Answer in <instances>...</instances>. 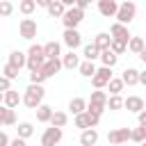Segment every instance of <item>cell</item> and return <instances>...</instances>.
I'll use <instances>...</instances> for the list:
<instances>
[{"instance_id": "1", "label": "cell", "mask_w": 146, "mask_h": 146, "mask_svg": "<svg viewBox=\"0 0 146 146\" xmlns=\"http://www.w3.org/2000/svg\"><path fill=\"white\" fill-rule=\"evenodd\" d=\"M43 96H46L43 84H27V89H25L23 96H21V103H23L25 107H30V110H36V107L43 103Z\"/></svg>"}, {"instance_id": "2", "label": "cell", "mask_w": 146, "mask_h": 146, "mask_svg": "<svg viewBox=\"0 0 146 146\" xmlns=\"http://www.w3.org/2000/svg\"><path fill=\"white\" fill-rule=\"evenodd\" d=\"M25 66L30 68V73L32 71H39L41 68V64L46 62V57H43V46H39V43H32L30 48H27V52H25Z\"/></svg>"}, {"instance_id": "3", "label": "cell", "mask_w": 146, "mask_h": 146, "mask_svg": "<svg viewBox=\"0 0 146 146\" xmlns=\"http://www.w3.org/2000/svg\"><path fill=\"white\" fill-rule=\"evenodd\" d=\"M135 14H137V5L128 0V2H121V5H119V9H116V16H114V18H116V23H119V25H125V27H128V25L135 21Z\"/></svg>"}, {"instance_id": "4", "label": "cell", "mask_w": 146, "mask_h": 146, "mask_svg": "<svg viewBox=\"0 0 146 146\" xmlns=\"http://www.w3.org/2000/svg\"><path fill=\"white\" fill-rule=\"evenodd\" d=\"M82 18H84V11L71 7V9L64 11V16H62V25H64V30H78V25L82 23Z\"/></svg>"}, {"instance_id": "5", "label": "cell", "mask_w": 146, "mask_h": 146, "mask_svg": "<svg viewBox=\"0 0 146 146\" xmlns=\"http://www.w3.org/2000/svg\"><path fill=\"white\" fill-rule=\"evenodd\" d=\"M112 78H114V75H112V68L100 66V68H96V73L91 75V84H94V89H105Z\"/></svg>"}, {"instance_id": "6", "label": "cell", "mask_w": 146, "mask_h": 146, "mask_svg": "<svg viewBox=\"0 0 146 146\" xmlns=\"http://www.w3.org/2000/svg\"><path fill=\"white\" fill-rule=\"evenodd\" d=\"M36 32H39L36 21H32V18H23V21H21V25H18V34H21V39L32 41V39L36 36Z\"/></svg>"}, {"instance_id": "7", "label": "cell", "mask_w": 146, "mask_h": 146, "mask_svg": "<svg viewBox=\"0 0 146 146\" xmlns=\"http://www.w3.org/2000/svg\"><path fill=\"white\" fill-rule=\"evenodd\" d=\"M130 141V128H116V130H110L107 132V144L112 146H119V144H128Z\"/></svg>"}, {"instance_id": "8", "label": "cell", "mask_w": 146, "mask_h": 146, "mask_svg": "<svg viewBox=\"0 0 146 146\" xmlns=\"http://www.w3.org/2000/svg\"><path fill=\"white\" fill-rule=\"evenodd\" d=\"M62 41H64V46H66L68 50H73V52H75V50L82 46V34H80L78 30H64Z\"/></svg>"}, {"instance_id": "9", "label": "cell", "mask_w": 146, "mask_h": 146, "mask_svg": "<svg viewBox=\"0 0 146 146\" xmlns=\"http://www.w3.org/2000/svg\"><path fill=\"white\" fill-rule=\"evenodd\" d=\"M62 137H64V132L59 130V128H46L43 130V135H41V146H57L59 141H62Z\"/></svg>"}, {"instance_id": "10", "label": "cell", "mask_w": 146, "mask_h": 146, "mask_svg": "<svg viewBox=\"0 0 146 146\" xmlns=\"http://www.w3.org/2000/svg\"><path fill=\"white\" fill-rule=\"evenodd\" d=\"M98 121H100V116H94V114H87V112H82V114H78V116L73 119L75 128H80V130L96 128V125H98Z\"/></svg>"}, {"instance_id": "11", "label": "cell", "mask_w": 146, "mask_h": 146, "mask_svg": "<svg viewBox=\"0 0 146 146\" xmlns=\"http://www.w3.org/2000/svg\"><path fill=\"white\" fill-rule=\"evenodd\" d=\"M110 39H114V41H121V43H128V39L132 36L130 32H128V27L125 25H119V23H112V27H110Z\"/></svg>"}, {"instance_id": "12", "label": "cell", "mask_w": 146, "mask_h": 146, "mask_svg": "<svg viewBox=\"0 0 146 146\" xmlns=\"http://www.w3.org/2000/svg\"><path fill=\"white\" fill-rule=\"evenodd\" d=\"M59 68H62V62L59 59H46L43 64H41V73H43V78L48 80V78H52V75H57L59 73Z\"/></svg>"}, {"instance_id": "13", "label": "cell", "mask_w": 146, "mask_h": 146, "mask_svg": "<svg viewBox=\"0 0 146 146\" xmlns=\"http://www.w3.org/2000/svg\"><path fill=\"white\" fill-rule=\"evenodd\" d=\"M116 9H119V2H116V0H100V2H98V11H100L105 18H114V16H116Z\"/></svg>"}, {"instance_id": "14", "label": "cell", "mask_w": 146, "mask_h": 146, "mask_svg": "<svg viewBox=\"0 0 146 146\" xmlns=\"http://www.w3.org/2000/svg\"><path fill=\"white\" fill-rule=\"evenodd\" d=\"M43 57H46V59H59V57H62V43H59V41H48V43H43Z\"/></svg>"}, {"instance_id": "15", "label": "cell", "mask_w": 146, "mask_h": 146, "mask_svg": "<svg viewBox=\"0 0 146 146\" xmlns=\"http://www.w3.org/2000/svg\"><path fill=\"white\" fill-rule=\"evenodd\" d=\"M18 103H21V94H18L16 89H9V91L2 94V105H5L7 110H16Z\"/></svg>"}, {"instance_id": "16", "label": "cell", "mask_w": 146, "mask_h": 146, "mask_svg": "<svg viewBox=\"0 0 146 146\" xmlns=\"http://www.w3.org/2000/svg\"><path fill=\"white\" fill-rule=\"evenodd\" d=\"M123 107H125L128 112L139 114V112L144 110V98H141V96H128V98H123Z\"/></svg>"}, {"instance_id": "17", "label": "cell", "mask_w": 146, "mask_h": 146, "mask_svg": "<svg viewBox=\"0 0 146 146\" xmlns=\"http://www.w3.org/2000/svg\"><path fill=\"white\" fill-rule=\"evenodd\" d=\"M137 78H139V68H135V66H128L123 73H121V82H123V87L128 84V87H135L137 84Z\"/></svg>"}, {"instance_id": "18", "label": "cell", "mask_w": 146, "mask_h": 146, "mask_svg": "<svg viewBox=\"0 0 146 146\" xmlns=\"http://www.w3.org/2000/svg\"><path fill=\"white\" fill-rule=\"evenodd\" d=\"M98 137H100V135H98L96 128L82 130V132H80V144H82V146H96V144H98Z\"/></svg>"}, {"instance_id": "19", "label": "cell", "mask_w": 146, "mask_h": 146, "mask_svg": "<svg viewBox=\"0 0 146 146\" xmlns=\"http://www.w3.org/2000/svg\"><path fill=\"white\" fill-rule=\"evenodd\" d=\"M59 62H62V68H71V71H73V68H78V66H80V55H78V52H73V50H68L66 55H62V59H59Z\"/></svg>"}, {"instance_id": "20", "label": "cell", "mask_w": 146, "mask_h": 146, "mask_svg": "<svg viewBox=\"0 0 146 146\" xmlns=\"http://www.w3.org/2000/svg\"><path fill=\"white\" fill-rule=\"evenodd\" d=\"M25 59H27V57H25V52H23V50H11V52H9V59H7V64H11L14 68H18V71H21V68H25Z\"/></svg>"}, {"instance_id": "21", "label": "cell", "mask_w": 146, "mask_h": 146, "mask_svg": "<svg viewBox=\"0 0 146 146\" xmlns=\"http://www.w3.org/2000/svg\"><path fill=\"white\" fill-rule=\"evenodd\" d=\"M32 135H34V125H32L30 121L16 123V137H18V139H30Z\"/></svg>"}, {"instance_id": "22", "label": "cell", "mask_w": 146, "mask_h": 146, "mask_svg": "<svg viewBox=\"0 0 146 146\" xmlns=\"http://www.w3.org/2000/svg\"><path fill=\"white\" fill-rule=\"evenodd\" d=\"M46 11H48L52 18H62V16H64V11H66V7L62 5V0H48Z\"/></svg>"}, {"instance_id": "23", "label": "cell", "mask_w": 146, "mask_h": 146, "mask_svg": "<svg viewBox=\"0 0 146 146\" xmlns=\"http://www.w3.org/2000/svg\"><path fill=\"white\" fill-rule=\"evenodd\" d=\"M98 59H100V64H103L105 68H114V66H116V62H119V57H116L110 48H107V50H103V52L98 55Z\"/></svg>"}, {"instance_id": "24", "label": "cell", "mask_w": 146, "mask_h": 146, "mask_svg": "<svg viewBox=\"0 0 146 146\" xmlns=\"http://www.w3.org/2000/svg\"><path fill=\"white\" fill-rule=\"evenodd\" d=\"M34 112H36V121H39V123H48L55 110H52L50 105H46V103H41V105H39V107L34 110Z\"/></svg>"}, {"instance_id": "25", "label": "cell", "mask_w": 146, "mask_h": 146, "mask_svg": "<svg viewBox=\"0 0 146 146\" xmlns=\"http://www.w3.org/2000/svg\"><path fill=\"white\" fill-rule=\"evenodd\" d=\"M110 41H112V39H110V34H107V32H98V34L94 36V41H91V43L103 52V50H107V48H110Z\"/></svg>"}, {"instance_id": "26", "label": "cell", "mask_w": 146, "mask_h": 146, "mask_svg": "<svg viewBox=\"0 0 146 146\" xmlns=\"http://www.w3.org/2000/svg\"><path fill=\"white\" fill-rule=\"evenodd\" d=\"M125 50H130V52L139 55L141 50H146V48H144V39H141V36H130V39H128V43H125Z\"/></svg>"}, {"instance_id": "27", "label": "cell", "mask_w": 146, "mask_h": 146, "mask_svg": "<svg viewBox=\"0 0 146 146\" xmlns=\"http://www.w3.org/2000/svg\"><path fill=\"white\" fill-rule=\"evenodd\" d=\"M68 110L78 116V114H82V112L87 110V100H84V98H80V96H75V98H71V100H68Z\"/></svg>"}, {"instance_id": "28", "label": "cell", "mask_w": 146, "mask_h": 146, "mask_svg": "<svg viewBox=\"0 0 146 146\" xmlns=\"http://www.w3.org/2000/svg\"><path fill=\"white\" fill-rule=\"evenodd\" d=\"M48 123H50L52 128H59V130H62V128L68 123V114H66V112H52V116H50Z\"/></svg>"}, {"instance_id": "29", "label": "cell", "mask_w": 146, "mask_h": 146, "mask_svg": "<svg viewBox=\"0 0 146 146\" xmlns=\"http://www.w3.org/2000/svg\"><path fill=\"white\" fill-rule=\"evenodd\" d=\"M98 55H100V50H98L94 43H87V46L82 48V57H84V62H96Z\"/></svg>"}, {"instance_id": "30", "label": "cell", "mask_w": 146, "mask_h": 146, "mask_svg": "<svg viewBox=\"0 0 146 146\" xmlns=\"http://www.w3.org/2000/svg\"><path fill=\"white\" fill-rule=\"evenodd\" d=\"M78 71H80L82 78H91V75L96 73V64H94V62H80Z\"/></svg>"}, {"instance_id": "31", "label": "cell", "mask_w": 146, "mask_h": 146, "mask_svg": "<svg viewBox=\"0 0 146 146\" xmlns=\"http://www.w3.org/2000/svg\"><path fill=\"white\" fill-rule=\"evenodd\" d=\"M107 91H110V96H121V91H123V82H121L119 78H112V80L107 82Z\"/></svg>"}, {"instance_id": "32", "label": "cell", "mask_w": 146, "mask_h": 146, "mask_svg": "<svg viewBox=\"0 0 146 146\" xmlns=\"http://www.w3.org/2000/svg\"><path fill=\"white\" fill-rule=\"evenodd\" d=\"M130 139L137 144H144L146 141V125H137L135 130H130Z\"/></svg>"}, {"instance_id": "33", "label": "cell", "mask_w": 146, "mask_h": 146, "mask_svg": "<svg viewBox=\"0 0 146 146\" xmlns=\"http://www.w3.org/2000/svg\"><path fill=\"white\" fill-rule=\"evenodd\" d=\"M105 107H110V110H123V98L121 96H107V100H105Z\"/></svg>"}, {"instance_id": "34", "label": "cell", "mask_w": 146, "mask_h": 146, "mask_svg": "<svg viewBox=\"0 0 146 146\" xmlns=\"http://www.w3.org/2000/svg\"><path fill=\"white\" fill-rule=\"evenodd\" d=\"M34 9H36L34 0H23V2H18V11H21V14H25V16H30Z\"/></svg>"}, {"instance_id": "35", "label": "cell", "mask_w": 146, "mask_h": 146, "mask_svg": "<svg viewBox=\"0 0 146 146\" xmlns=\"http://www.w3.org/2000/svg\"><path fill=\"white\" fill-rule=\"evenodd\" d=\"M18 75H21V71L14 68L11 64H5V66H2V78H7V80H16Z\"/></svg>"}, {"instance_id": "36", "label": "cell", "mask_w": 146, "mask_h": 146, "mask_svg": "<svg viewBox=\"0 0 146 146\" xmlns=\"http://www.w3.org/2000/svg\"><path fill=\"white\" fill-rule=\"evenodd\" d=\"M105 100H107V94H105V91H100V89H94L87 103H100V105H105Z\"/></svg>"}, {"instance_id": "37", "label": "cell", "mask_w": 146, "mask_h": 146, "mask_svg": "<svg viewBox=\"0 0 146 146\" xmlns=\"http://www.w3.org/2000/svg\"><path fill=\"white\" fill-rule=\"evenodd\" d=\"M11 14H14V5H11L9 0H2V2H0V16H2V18H9Z\"/></svg>"}, {"instance_id": "38", "label": "cell", "mask_w": 146, "mask_h": 146, "mask_svg": "<svg viewBox=\"0 0 146 146\" xmlns=\"http://www.w3.org/2000/svg\"><path fill=\"white\" fill-rule=\"evenodd\" d=\"M110 50L119 57V55H123V52H125V43H121V41H114V39H112V41H110Z\"/></svg>"}, {"instance_id": "39", "label": "cell", "mask_w": 146, "mask_h": 146, "mask_svg": "<svg viewBox=\"0 0 146 146\" xmlns=\"http://www.w3.org/2000/svg\"><path fill=\"white\" fill-rule=\"evenodd\" d=\"M43 82H46V78H43L41 71H32L30 73V84H43Z\"/></svg>"}, {"instance_id": "40", "label": "cell", "mask_w": 146, "mask_h": 146, "mask_svg": "<svg viewBox=\"0 0 146 146\" xmlns=\"http://www.w3.org/2000/svg\"><path fill=\"white\" fill-rule=\"evenodd\" d=\"M5 125H16V112L14 110H7L5 112Z\"/></svg>"}, {"instance_id": "41", "label": "cell", "mask_w": 146, "mask_h": 146, "mask_svg": "<svg viewBox=\"0 0 146 146\" xmlns=\"http://www.w3.org/2000/svg\"><path fill=\"white\" fill-rule=\"evenodd\" d=\"M9 89H11V80H7V78L0 75V94H5V91H9Z\"/></svg>"}, {"instance_id": "42", "label": "cell", "mask_w": 146, "mask_h": 146, "mask_svg": "<svg viewBox=\"0 0 146 146\" xmlns=\"http://www.w3.org/2000/svg\"><path fill=\"white\" fill-rule=\"evenodd\" d=\"M75 9H80V11H84L87 7H89V0H75V5H73Z\"/></svg>"}, {"instance_id": "43", "label": "cell", "mask_w": 146, "mask_h": 146, "mask_svg": "<svg viewBox=\"0 0 146 146\" xmlns=\"http://www.w3.org/2000/svg\"><path fill=\"white\" fill-rule=\"evenodd\" d=\"M9 146H27V144H25V139H18V137H14V139H9Z\"/></svg>"}, {"instance_id": "44", "label": "cell", "mask_w": 146, "mask_h": 146, "mask_svg": "<svg viewBox=\"0 0 146 146\" xmlns=\"http://www.w3.org/2000/svg\"><path fill=\"white\" fill-rule=\"evenodd\" d=\"M137 121H139V125H146V110H141L137 114Z\"/></svg>"}, {"instance_id": "45", "label": "cell", "mask_w": 146, "mask_h": 146, "mask_svg": "<svg viewBox=\"0 0 146 146\" xmlns=\"http://www.w3.org/2000/svg\"><path fill=\"white\" fill-rule=\"evenodd\" d=\"M0 146H9V137H7V132H2V130H0Z\"/></svg>"}, {"instance_id": "46", "label": "cell", "mask_w": 146, "mask_h": 146, "mask_svg": "<svg viewBox=\"0 0 146 146\" xmlns=\"http://www.w3.org/2000/svg\"><path fill=\"white\" fill-rule=\"evenodd\" d=\"M5 112H7V107H5V105H0V128L5 125Z\"/></svg>"}, {"instance_id": "47", "label": "cell", "mask_w": 146, "mask_h": 146, "mask_svg": "<svg viewBox=\"0 0 146 146\" xmlns=\"http://www.w3.org/2000/svg\"><path fill=\"white\" fill-rule=\"evenodd\" d=\"M34 5H36V7H43V9H46V7H48V0H34Z\"/></svg>"}, {"instance_id": "48", "label": "cell", "mask_w": 146, "mask_h": 146, "mask_svg": "<svg viewBox=\"0 0 146 146\" xmlns=\"http://www.w3.org/2000/svg\"><path fill=\"white\" fill-rule=\"evenodd\" d=\"M0 105H2V94H0Z\"/></svg>"}, {"instance_id": "49", "label": "cell", "mask_w": 146, "mask_h": 146, "mask_svg": "<svg viewBox=\"0 0 146 146\" xmlns=\"http://www.w3.org/2000/svg\"><path fill=\"white\" fill-rule=\"evenodd\" d=\"M139 146H146V141H144V144H139Z\"/></svg>"}, {"instance_id": "50", "label": "cell", "mask_w": 146, "mask_h": 146, "mask_svg": "<svg viewBox=\"0 0 146 146\" xmlns=\"http://www.w3.org/2000/svg\"><path fill=\"white\" fill-rule=\"evenodd\" d=\"M119 146H123V144H119Z\"/></svg>"}]
</instances>
